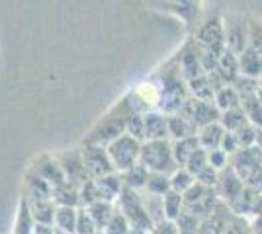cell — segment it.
I'll return each instance as SVG.
<instances>
[{
    "mask_svg": "<svg viewBox=\"0 0 262 234\" xmlns=\"http://www.w3.org/2000/svg\"><path fill=\"white\" fill-rule=\"evenodd\" d=\"M157 96H159L157 108L161 113H164V115L180 113V110L186 106V101L190 100L188 84H184L180 68H164L163 76L159 80V86H157Z\"/></svg>",
    "mask_w": 262,
    "mask_h": 234,
    "instance_id": "cell-1",
    "label": "cell"
},
{
    "mask_svg": "<svg viewBox=\"0 0 262 234\" xmlns=\"http://www.w3.org/2000/svg\"><path fill=\"white\" fill-rule=\"evenodd\" d=\"M143 166L153 174H164V176H172L178 164L172 154V143L170 141H145L141 146V158H139Z\"/></svg>",
    "mask_w": 262,
    "mask_h": 234,
    "instance_id": "cell-2",
    "label": "cell"
},
{
    "mask_svg": "<svg viewBox=\"0 0 262 234\" xmlns=\"http://www.w3.org/2000/svg\"><path fill=\"white\" fill-rule=\"evenodd\" d=\"M116 207L123 213V217L129 221L133 228H143V230H153L155 224L149 217V211L145 207L143 191H135L131 188H123L120 199L116 201Z\"/></svg>",
    "mask_w": 262,
    "mask_h": 234,
    "instance_id": "cell-3",
    "label": "cell"
},
{
    "mask_svg": "<svg viewBox=\"0 0 262 234\" xmlns=\"http://www.w3.org/2000/svg\"><path fill=\"white\" fill-rule=\"evenodd\" d=\"M221 207L215 188H206L202 184H194L184 193V211L192 213L198 219H208Z\"/></svg>",
    "mask_w": 262,
    "mask_h": 234,
    "instance_id": "cell-4",
    "label": "cell"
},
{
    "mask_svg": "<svg viewBox=\"0 0 262 234\" xmlns=\"http://www.w3.org/2000/svg\"><path fill=\"white\" fill-rule=\"evenodd\" d=\"M141 146L143 143L135 141L133 137L125 133L123 137H120L118 141H114L108 146V154L110 160L114 164L116 172H127L129 168H133L135 164H139V158H141Z\"/></svg>",
    "mask_w": 262,
    "mask_h": 234,
    "instance_id": "cell-5",
    "label": "cell"
},
{
    "mask_svg": "<svg viewBox=\"0 0 262 234\" xmlns=\"http://www.w3.org/2000/svg\"><path fill=\"white\" fill-rule=\"evenodd\" d=\"M225 28V47L233 55L241 57L249 49V18L237 12H227L223 16Z\"/></svg>",
    "mask_w": 262,
    "mask_h": 234,
    "instance_id": "cell-6",
    "label": "cell"
},
{
    "mask_svg": "<svg viewBox=\"0 0 262 234\" xmlns=\"http://www.w3.org/2000/svg\"><path fill=\"white\" fill-rule=\"evenodd\" d=\"M125 129H127V119L108 113L106 117H102V121L92 127V131L84 137L82 145H100L108 148L114 141L125 135Z\"/></svg>",
    "mask_w": 262,
    "mask_h": 234,
    "instance_id": "cell-7",
    "label": "cell"
},
{
    "mask_svg": "<svg viewBox=\"0 0 262 234\" xmlns=\"http://www.w3.org/2000/svg\"><path fill=\"white\" fill-rule=\"evenodd\" d=\"M82 152V162L86 168V174L90 179L104 178L108 174H114V164L110 160L108 148L100 145H82L80 146Z\"/></svg>",
    "mask_w": 262,
    "mask_h": 234,
    "instance_id": "cell-8",
    "label": "cell"
},
{
    "mask_svg": "<svg viewBox=\"0 0 262 234\" xmlns=\"http://www.w3.org/2000/svg\"><path fill=\"white\" fill-rule=\"evenodd\" d=\"M194 41L200 47H208L215 51H225V28L223 16H211L202 22L194 32Z\"/></svg>",
    "mask_w": 262,
    "mask_h": 234,
    "instance_id": "cell-9",
    "label": "cell"
},
{
    "mask_svg": "<svg viewBox=\"0 0 262 234\" xmlns=\"http://www.w3.org/2000/svg\"><path fill=\"white\" fill-rule=\"evenodd\" d=\"M180 113L188 117L198 129H204L211 123H219V117H221V112L217 110L215 103L196 100V98H190L186 101V106L180 110Z\"/></svg>",
    "mask_w": 262,
    "mask_h": 234,
    "instance_id": "cell-10",
    "label": "cell"
},
{
    "mask_svg": "<svg viewBox=\"0 0 262 234\" xmlns=\"http://www.w3.org/2000/svg\"><path fill=\"white\" fill-rule=\"evenodd\" d=\"M57 160H59V164L63 168L65 178L69 184L80 188L82 184H86L88 179H90L86 174V168H84V162H82L80 148H73V150L61 152V154H57Z\"/></svg>",
    "mask_w": 262,
    "mask_h": 234,
    "instance_id": "cell-11",
    "label": "cell"
},
{
    "mask_svg": "<svg viewBox=\"0 0 262 234\" xmlns=\"http://www.w3.org/2000/svg\"><path fill=\"white\" fill-rule=\"evenodd\" d=\"M30 168H32L37 176H41L45 181H49L53 188H57V186H61V184L67 181L65 172H63V168L59 164L57 156L49 154V152H43V154L37 156Z\"/></svg>",
    "mask_w": 262,
    "mask_h": 234,
    "instance_id": "cell-12",
    "label": "cell"
},
{
    "mask_svg": "<svg viewBox=\"0 0 262 234\" xmlns=\"http://www.w3.org/2000/svg\"><path fill=\"white\" fill-rule=\"evenodd\" d=\"M245 188H247V186H245L243 179L237 176V172L231 168V164H229V168H225L223 172H219V181H217V186H215V191H217L219 197L225 201L227 207L245 191Z\"/></svg>",
    "mask_w": 262,
    "mask_h": 234,
    "instance_id": "cell-13",
    "label": "cell"
},
{
    "mask_svg": "<svg viewBox=\"0 0 262 234\" xmlns=\"http://www.w3.org/2000/svg\"><path fill=\"white\" fill-rule=\"evenodd\" d=\"M178 68H180V74H182V78H184L186 82H190V80H194V78L206 74L202 63H200V57H198V49H196L194 39L186 45V47L180 49V53H178Z\"/></svg>",
    "mask_w": 262,
    "mask_h": 234,
    "instance_id": "cell-14",
    "label": "cell"
},
{
    "mask_svg": "<svg viewBox=\"0 0 262 234\" xmlns=\"http://www.w3.org/2000/svg\"><path fill=\"white\" fill-rule=\"evenodd\" d=\"M24 193L28 199H53V186L28 168L24 174Z\"/></svg>",
    "mask_w": 262,
    "mask_h": 234,
    "instance_id": "cell-15",
    "label": "cell"
},
{
    "mask_svg": "<svg viewBox=\"0 0 262 234\" xmlns=\"http://www.w3.org/2000/svg\"><path fill=\"white\" fill-rule=\"evenodd\" d=\"M145 135L147 141H168V115L161 113L159 110L145 113Z\"/></svg>",
    "mask_w": 262,
    "mask_h": 234,
    "instance_id": "cell-16",
    "label": "cell"
},
{
    "mask_svg": "<svg viewBox=\"0 0 262 234\" xmlns=\"http://www.w3.org/2000/svg\"><path fill=\"white\" fill-rule=\"evenodd\" d=\"M215 74H217V76L221 78L225 84H231V86H235V82L241 78L239 57L233 55L227 47H225V51H223V53H221V57H219Z\"/></svg>",
    "mask_w": 262,
    "mask_h": 234,
    "instance_id": "cell-17",
    "label": "cell"
},
{
    "mask_svg": "<svg viewBox=\"0 0 262 234\" xmlns=\"http://www.w3.org/2000/svg\"><path fill=\"white\" fill-rule=\"evenodd\" d=\"M153 6H163V10L180 16L186 25H194L198 22V18H200V12H202L200 2H159V4H153Z\"/></svg>",
    "mask_w": 262,
    "mask_h": 234,
    "instance_id": "cell-18",
    "label": "cell"
},
{
    "mask_svg": "<svg viewBox=\"0 0 262 234\" xmlns=\"http://www.w3.org/2000/svg\"><path fill=\"white\" fill-rule=\"evenodd\" d=\"M96 186H98L100 190L102 201H108V203H116V201L120 199L121 191L125 188L120 172H114V174H108L104 178H98L96 179Z\"/></svg>",
    "mask_w": 262,
    "mask_h": 234,
    "instance_id": "cell-19",
    "label": "cell"
},
{
    "mask_svg": "<svg viewBox=\"0 0 262 234\" xmlns=\"http://www.w3.org/2000/svg\"><path fill=\"white\" fill-rule=\"evenodd\" d=\"M239 70L241 76L249 78V80H262V55H258L256 51H252L251 47L239 57Z\"/></svg>",
    "mask_w": 262,
    "mask_h": 234,
    "instance_id": "cell-20",
    "label": "cell"
},
{
    "mask_svg": "<svg viewBox=\"0 0 262 234\" xmlns=\"http://www.w3.org/2000/svg\"><path fill=\"white\" fill-rule=\"evenodd\" d=\"M198 129L194 123L182 113H174L168 115V135L172 141H182V139H190V137H198Z\"/></svg>",
    "mask_w": 262,
    "mask_h": 234,
    "instance_id": "cell-21",
    "label": "cell"
},
{
    "mask_svg": "<svg viewBox=\"0 0 262 234\" xmlns=\"http://www.w3.org/2000/svg\"><path fill=\"white\" fill-rule=\"evenodd\" d=\"M28 203H30V211L35 224L53 226L55 213H57V205L53 203V199H28Z\"/></svg>",
    "mask_w": 262,
    "mask_h": 234,
    "instance_id": "cell-22",
    "label": "cell"
},
{
    "mask_svg": "<svg viewBox=\"0 0 262 234\" xmlns=\"http://www.w3.org/2000/svg\"><path fill=\"white\" fill-rule=\"evenodd\" d=\"M33 228H35V221L30 211V203H28L26 193H22V197L18 201V211H16V219H14L10 234H33Z\"/></svg>",
    "mask_w": 262,
    "mask_h": 234,
    "instance_id": "cell-23",
    "label": "cell"
},
{
    "mask_svg": "<svg viewBox=\"0 0 262 234\" xmlns=\"http://www.w3.org/2000/svg\"><path fill=\"white\" fill-rule=\"evenodd\" d=\"M53 203L57 207H73V209H80L82 203H80V190L73 184H61L53 188Z\"/></svg>",
    "mask_w": 262,
    "mask_h": 234,
    "instance_id": "cell-24",
    "label": "cell"
},
{
    "mask_svg": "<svg viewBox=\"0 0 262 234\" xmlns=\"http://www.w3.org/2000/svg\"><path fill=\"white\" fill-rule=\"evenodd\" d=\"M225 129L221 127V123H211L208 127H204V129H200L198 131V141H200V146L204 148V150H217L221 148V143H223V137H225Z\"/></svg>",
    "mask_w": 262,
    "mask_h": 234,
    "instance_id": "cell-25",
    "label": "cell"
},
{
    "mask_svg": "<svg viewBox=\"0 0 262 234\" xmlns=\"http://www.w3.org/2000/svg\"><path fill=\"white\" fill-rule=\"evenodd\" d=\"M186 84H188L190 98L209 101V103L215 101V90H213V84H211L209 74H202V76L194 78V80H190V82H186Z\"/></svg>",
    "mask_w": 262,
    "mask_h": 234,
    "instance_id": "cell-26",
    "label": "cell"
},
{
    "mask_svg": "<svg viewBox=\"0 0 262 234\" xmlns=\"http://www.w3.org/2000/svg\"><path fill=\"white\" fill-rule=\"evenodd\" d=\"M78 209L73 207H57L55 213V228L59 234H77Z\"/></svg>",
    "mask_w": 262,
    "mask_h": 234,
    "instance_id": "cell-27",
    "label": "cell"
},
{
    "mask_svg": "<svg viewBox=\"0 0 262 234\" xmlns=\"http://www.w3.org/2000/svg\"><path fill=\"white\" fill-rule=\"evenodd\" d=\"M86 209H88V213H90V217H92V221L98 226V230H106V226L110 224L112 217L118 211L116 203H108V201H98V203L90 205Z\"/></svg>",
    "mask_w": 262,
    "mask_h": 234,
    "instance_id": "cell-28",
    "label": "cell"
},
{
    "mask_svg": "<svg viewBox=\"0 0 262 234\" xmlns=\"http://www.w3.org/2000/svg\"><path fill=\"white\" fill-rule=\"evenodd\" d=\"M198 148H202L198 137H190V139H182V141H172V154H174L176 164L180 168H184Z\"/></svg>",
    "mask_w": 262,
    "mask_h": 234,
    "instance_id": "cell-29",
    "label": "cell"
},
{
    "mask_svg": "<svg viewBox=\"0 0 262 234\" xmlns=\"http://www.w3.org/2000/svg\"><path fill=\"white\" fill-rule=\"evenodd\" d=\"M149 176H151V172L139 162V164H135L133 168H129L127 172H123V174H121V179H123L125 188H131V190H135V191H145L147 181H149Z\"/></svg>",
    "mask_w": 262,
    "mask_h": 234,
    "instance_id": "cell-30",
    "label": "cell"
},
{
    "mask_svg": "<svg viewBox=\"0 0 262 234\" xmlns=\"http://www.w3.org/2000/svg\"><path fill=\"white\" fill-rule=\"evenodd\" d=\"M163 203H164V217H166V221L176 223L180 219V215L184 213V195L170 190L163 197Z\"/></svg>",
    "mask_w": 262,
    "mask_h": 234,
    "instance_id": "cell-31",
    "label": "cell"
},
{
    "mask_svg": "<svg viewBox=\"0 0 262 234\" xmlns=\"http://www.w3.org/2000/svg\"><path fill=\"white\" fill-rule=\"evenodd\" d=\"M219 123H221V127H223L227 133H237L245 125H249V119H247L245 112H243L241 108H237V110H229V112L221 113Z\"/></svg>",
    "mask_w": 262,
    "mask_h": 234,
    "instance_id": "cell-32",
    "label": "cell"
},
{
    "mask_svg": "<svg viewBox=\"0 0 262 234\" xmlns=\"http://www.w3.org/2000/svg\"><path fill=\"white\" fill-rule=\"evenodd\" d=\"M170 190H172V188H170V176H164V174H153V172H151L149 181H147V188H145V193L164 197Z\"/></svg>",
    "mask_w": 262,
    "mask_h": 234,
    "instance_id": "cell-33",
    "label": "cell"
},
{
    "mask_svg": "<svg viewBox=\"0 0 262 234\" xmlns=\"http://www.w3.org/2000/svg\"><path fill=\"white\" fill-rule=\"evenodd\" d=\"M194 184H196V176H192L186 168H178L174 174L170 176V188H172V191L182 193V195H184L186 191L190 190Z\"/></svg>",
    "mask_w": 262,
    "mask_h": 234,
    "instance_id": "cell-34",
    "label": "cell"
},
{
    "mask_svg": "<svg viewBox=\"0 0 262 234\" xmlns=\"http://www.w3.org/2000/svg\"><path fill=\"white\" fill-rule=\"evenodd\" d=\"M143 199H145V207H147V211H149V217H151L153 224H159V223H163V221H166V217H164L163 197H159V195H149V193L143 191Z\"/></svg>",
    "mask_w": 262,
    "mask_h": 234,
    "instance_id": "cell-35",
    "label": "cell"
},
{
    "mask_svg": "<svg viewBox=\"0 0 262 234\" xmlns=\"http://www.w3.org/2000/svg\"><path fill=\"white\" fill-rule=\"evenodd\" d=\"M78 190H80V203H82V207H90V205L102 201L100 190L98 186H96V179H88L86 184H82Z\"/></svg>",
    "mask_w": 262,
    "mask_h": 234,
    "instance_id": "cell-36",
    "label": "cell"
},
{
    "mask_svg": "<svg viewBox=\"0 0 262 234\" xmlns=\"http://www.w3.org/2000/svg\"><path fill=\"white\" fill-rule=\"evenodd\" d=\"M209 166V156H208V150H204V148H198L194 156L188 160V164H186V170L192 174V176H198V174H202L206 168Z\"/></svg>",
    "mask_w": 262,
    "mask_h": 234,
    "instance_id": "cell-37",
    "label": "cell"
},
{
    "mask_svg": "<svg viewBox=\"0 0 262 234\" xmlns=\"http://www.w3.org/2000/svg\"><path fill=\"white\" fill-rule=\"evenodd\" d=\"M249 47L262 55V22L256 18H249Z\"/></svg>",
    "mask_w": 262,
    "mask_h": 234,
    "instance_id": "cell-38",
    "label": "cell"
},
{
    "mask_svg": "<svg viewBox=\"0 0 262 234\" xmlns=\"http://www.w3.org/2000/svg\"><path fill=\"white\" fill-rule=\"evenodd\" d=\"M125 133L133 137L135 141L139 143H145L147 141V135H145V117L143 115H131L127 117V129Z\"/></svg>",
    "mask_w": 262,
    "mask_h": 234,
    "instance_id": "cell-39",
    "label": "cell"
},
{
    "mask_svg": "<svg viewBox=\"0 0 262 234\" xmlns=\"http://www.w3.org/2000/svg\"><path fill=\"white\" fill-rule=\"evenodd\" d=\"M133 228L129 224V221L123 217V213L118 209L116 211V215L112 217V221H110V224L106 226V230L104 232L106 234H129V230Z\"/></svg>",
    "mask_w": 262,
    "mask_h": 234,
    "instance_id": "cell-40",
    "label": "cell"
},
{
    "mask_svg": "<svg viewBox=\"0 0 262 234\" xmlns=\"http://www.w3.org/2000/svg\"><path fill=\"white\" fill-rule=\"evenodd\" d=\"M94 232H98V226L92 221V217H90L86 207H80L77 219V234H94Z\"/></svg>",
    "mask_w": 262,
    "mask_h": 234,
    "instance_id": "cell-41",
    "label": "cell"
},
{
    "mask_svg": "<svg viewBox=\"0 0 262 234\" xmlns=\"http://www.w3.org/2000/svg\"><path fill=\"white\" fill-rule=\"evenodd\" d=\"M208 156H209V166L215 168L217 172H223L225 168H229L231 156L227 154L225 150L217 148V150H211V152H208Z\"/></svg>",
    "mask_w": 262,
    "mask_h": 234,
    "instance_id": "cell-42",
    "label": "cell"
},
{
    "mask_svg": "<svg viewBox=\"0 0 262 234\" xmlns=\"http://www.w3.org/2000/svg\"><path fill=\"white\" fill-rule=\"evenodd\" d=\"M196 181L198 184H202V186H206V188H215L219 181V172L215 170V168L208 166L202 174H198Z\"/></svg>",
    "mask_w": 262,
    "mask_h": 234,
    "instance_id": "cell-43",
    "label": "cell"
},
{
    "mask_svg": "<svg viewBox=\"0 0 262 234\" xmlns=\"http://www.w3.org/2000/svg\"><path fill=\"white\" fill-rule=\"evenodd\" d=\"M221 150H225L229 156L237 154L241 150V145L239 141H237V137H235V133H225V137H223V143H221Z\"/></svg>",
    "mask_w": 262,
    "mask_h": 234,
    "instance_id": "cell-44",
    "label": "cell"
},
{
    "mask_svg": "<svg viewBox=\"0 0 262 234\" xmlns=\"http://www.w3.org/2000/svg\"><path fill=\"white\" fill-rule=\"evenodd\" d=\"M151 234H178V226L172 221H163V223L155 224Z\"/></svg>",
    "mask_w": 262,
    "mask_h": 234,
    "instance_id": "cell-45",
    "label": "cell"
},
{
    "mask_svg": "<svg viewBox=\"0 0 262 234\" xmlns=\"http://www.w3.org/2000/svg\"><path fill=\"white\" fill-rule=\"evenodd\" d=\"M33 234H59L55 226H45V224H35Z\"/></svg>",
    "mask_w": 262,
    "mask_h": 234,
    "instance_id": "cell-46",
    "label": "cell"
},
{
    "mask_svg": "<svg viewBox=\"0 0 262 234\" xmlns=\"http://www.w3.org/2000/svg\"><path fill=\"white\" fill-rule=\"evenodd\" d=\"M252 234H262V217L254 219V223H252Z\"/></svg>",
    "mask_w": 262,
    "mask_h": 234,
    "instance_id": "cell-47",
    "label": "cell"
},
{
    "mask_svg": "<svg viewBox=\"0 0 262 234\" xmlns=\"http://www.w3.org/2000/svg\"><path fill=\"white\" fill-rule=\"evenodd\" d=\"M129 234H151L149 230H143V228H131Z\"/></svg>",
    "mask_w": 262,
    "mask_h": 234,
    "instance_id": "cell-48",
    "label": "cell"
},
{
    "mask_svg": "<svg viewBox=\"0 0 262 234\" xmlns=\"http://www.w3.org/2000/svg\"><path fill=\"white\" fill-rule=\"evenodd\" d=\"M94 234H106V232H104V230H98V232H94Z\"/></svg>",
    "mask_w": 262,
    "mask_h": 234,
    "instance_id": "cell-49",
    "label": "cell"
},
{
    "mask_svg": "<svg viewBox=\"0 0 262 234\" xmlns=\"http://www.w3.org/2000/svg\"><path fill=\"white\" fill-rule=\"evenodd\" d=\"M260 84H262V80H260Z\"/></svg>",
    "mask_w": 262,
    "mask_h": 234,
    "instance_id": "cell-50",
    "label": "cell"
}]
</instances>
